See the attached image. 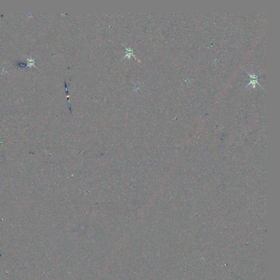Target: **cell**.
Instances as JSON below:
<instances>
[{
	"label": "cell",
	"mask_w": 280,
	"mask_h": 280,
	"mask_svg": "<svg viewBox=\"0 0 280 280\" xmlns=\"http://www.w3.org/2000/svg\"><path fill=\"white\" fill-rule=\"evenodd\" d=\"M122 44V46H124V47L125 48V49L126 50V55L125 56H124V57L123 58V59H125V58H127V57L128 58H129V59H130V56H134V59H135V60H137L139 62H140V60H139L138 59H137L136 57V56L135 55H134V49H132V48H131L130 47L127 48V47H125V46H124L123 44Z\"/></svg>",
	"instance_id": "1"
},
{
	"label": "cell",
	"mask_w": 280,
	"mask_h": 280,
	"mask_svg": "<svg viewBox=\"0 0 280 280\" xmlns=\"http://www.w3.org/2000/svg\"><path fill=\"white\" fill-rule=\"evenodd\" d=\"M26 59L28 61V65H27V67L34 66L35 67H36V66H35V59H34V58H33L32 57H30V58H26Z\"/></svg>",
	"instance_id": "2"
},
{
	"label": "cell",
	"mask_w": 280,
	"mask_h": 280,
	"mask_svg": "<svg viewBox=\"0 0 280 280\" xmlns=\"http://www.w3.org/2000/svg\"><path fill=\"white\" fill-rule=\"evenodd\" d=\"M65 89H66V96H67V101H68V104H69V108H70V112L72 113V110H71V103L70 102V96H69V91H68V89H67V84H66V81H65Z\"/></svg>",
	"instance_id": "3"
},
{
	"label": "cell",
	"mask_w": 280,
	"mask_h": 280,
	"mask_svg": "<svg viewBox=\"0 0 280 280\" xmlns=\"http://www.w3.org/2000/svg\"><path fill=\"white\" fill-rule=\"evenodd\" d=\"M17 66L21 68V69H23V68L27 67V65L25 63H20V62H19V63H18L17 64Z\"/></svg>",
	"instance_id": "4"
},
{
	"label": "cell",
	"mask_w": 280,
	"mask_h": 280,
	"mask_svg": "<svg viewBox=\"0 0 280 280\" xmlns=\"http://www.w3.org/2000/svg\"><path fill=\"white\" fill-rule=\"evenodd\" d=\"M140 87H141V85H140V83L139 82L137 83V85H135V89L134 90L136 91V90H138V89H140Z\"/></svg>",
	"instance_id": "5"
}]
</instances>
